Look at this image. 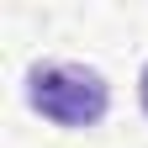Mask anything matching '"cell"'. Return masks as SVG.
Segmentation results:
<instances>
[{
	"mask_svg": "<svg viewBox=\"0 0 148 148\" xmlns=\"http://www.w3.org/2000/svg\"><path fill=\"white\" fill-rule=\"evenodd\" d=\"M27 101L37 116H48L58 127H95L111 106V85L85 64L48 58V64L27 69Z\"/></svg>",
	"mask_w": 148,
	"mask_h": 148,
	"instance_id": "obj_1",
	"label": "cell"
},
{
	"mask_svg": "<svg viewBox=\"0 0 148 148\" xmlns=\"http://www.w3.org/2000/svg\"><path fill=\"white\" fill-rule=\"evenodd\" d=\"M138 101H143V111H148V64H143V74H138Z\"/></svg>",
	"mask_w": 148,
	"mask_h": 148,
	"instance_id": "obj_2",
	"label": "cell"
}]
</instances>
